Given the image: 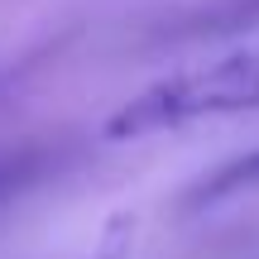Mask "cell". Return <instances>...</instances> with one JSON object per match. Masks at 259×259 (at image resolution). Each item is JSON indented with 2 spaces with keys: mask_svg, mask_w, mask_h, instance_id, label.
Instances as JSON below:
<instances>
[{
  "mask_svg": "<svg viewBox=\"0 0 259 259\" xmlns=\"http://www.w3.org/2000/svg\"><path fill=\"white\" fill-rule=\"evenodd\" d=\"M240 111H259V38L158 77L154 87L130 96L106 120V135L149 139V135H163V130L173 135V130L226 120V115H240Z\"/></svg>",
  "mask_w": 259,
  "mask_h": 259,
  "instance_id": "1",
  "label": "cell"
},
{
  "mask_svg": "<svg viewBox=\"0 0 259 259\" xmlns=\"http://www.w3.org/2000/svg\"><path fill=\"white\" fill-rule=\"evenodd\" d=\"M245 187H259V149L235 163H226L216 178H206L197 187V202H216V197H231V192H245Z\"/></svg>",
  "mask_w": 259,
  "mask_h": 259,
  "instance_id": "2",
  "label": "cell"
}]
</instances>
